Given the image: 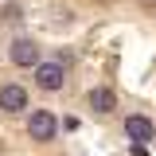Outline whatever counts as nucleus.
<instances>
[{
  "instance_id": "f03ea898",
  "label": "nucleus",
  "mask_w": 156,
  "mask_h": 156,
  "mask_svg": "<svg viewBox=\"0 0 156 156\" xmlns=\"http://www.w3.org/2000/svg\"><path fill=\"white\" fill-rule=\"evenodd\" d=\"M55 133H58V117L51 109H35L27 117V136L31 140H55Z\"/></svg>"
},
{
  "instance_id": "f257e3e1",
  "label": "nucleus",
  "mask_w": 156,
  "mask_h": 156,
  "mask_svg": "<svg viewBox=\"0 0 156 156\" xmlns=\"http://www.w3.org/2000/svg\"><path fill=\"white\" fill-rule=\"evenodd\" d=\"M62 82H66L62 62H35V86L43 90V94H58Z\"/></svg>"
},
{
  "instance_id": "39448f33",
  "label": "nucleus",
  "mask_w": 156,
  "mask_h": 156,
  "mask_svg": "<svg viewBox=\"0 0 156 156\" xmlns=\"http://www.w3.org/2000/svg\"><path fill=\"white\" fill-rule=\"evenodd\" d=\"M125 133H129V140H136V144H144V140H152V136H156V125L148 121V117L133 113V117H125Z\"/></svg>"
},
{
  "instance_id": "423d86ee",
  "label": "nucleus",
  "mask_w": 156,
  "mask_h": 156,
  "mask_svg": "<svg viewBox=\"0 0 156 156\" xmlns=\"http://www.w3.org/2000/svg\"><path fill=\"white\" fill-rule=\"evenodd\" d=\"M86 101H90V109H94V113H113V109H117V94H113V90H105V86L90 90Z\"/></svg>"
},
{
  "instance_id": "20e7f679",
  "label": "nucleus",
  "mask_w": 156,
  "mask_h": 156,
  "mask_svg": "<svg viewBox=\"0 0 156 156\" xmlns=\"http://www.w3.org/2000/svg\"><path fill=\"white\" fill-rule=\"evenodd\" d=\"M8 55H12V62H16V66H35L39 62V43L35 39H16V43H12V51H8Z\"/></svg>"
},
{
  "instance_id": "7ed1b4c3",
  "label": "nucleus",
  "mask_w": 156,
  "mask_h": 156,
  "mask_svg": "<svg viewBox=\"0 0 156 156\" xmlns=\"http://www.w3.org/2000/svg\"><path fill=\"white\" fill-rule=\"evenodd\" d=\"M0 109H4V113H20V109H27V90L16 86V82L0 86Z\"/></svg>"
},
{
  "instance_id": "0eeeda50",
  "label": "nucleus",
  "mask_w": 156,
  "mask_h": 156,
  "mask_svg": "<svg viewBox=\"0 0 156 156\" xmlns=\"http://www.w3.org/2000/svg\"><path fill=\"white\" fill-rule=\"evenodd\" d=\"M140 8H148V12H152V8H156V0H140Z\"/></svg>"
}]
</instances>
